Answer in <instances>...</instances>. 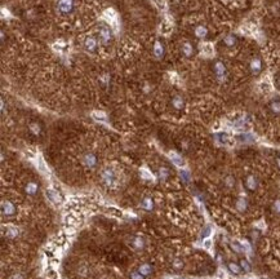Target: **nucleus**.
I'll return each instance as SVG.
<instances>
[{"instance_id": "a878e982", "label": "nucleus", "mask_w": 280, "mask_h": 279, "mask_svg": "<svg viewBox=\"0 0 280 279\" xmlns=\"http://www.w3.org/2000/svg\"><path fill=\"white\" fill-rule=\"evenodd\" d=\"M169 31H170V26L166 22H164L163 26H162V32H163V34H168Z\"/></svg>"}, {"instance_id": "cd10ccee", "label": "nucleus", "mask_w": 280, "mask_h": 279, "mask_svg": "<svg viewBox=\"0 0 280 279\" xmlns=\"http://www.w3.org/2000/svg\"><path fill=\"white\" fill-rule=\"evenodd\" d=\"M271 109L275 112H280V102H274L271 105Z\"/></svg>"}, {"instance_id": "4be33fe9", "label": "nucleus", "mask_w": 280, "mask_h": 279, "mask_svg": "<svg viewBox=\"0 0 280 279\" xmlns=\"http://www.w3.org/2000/svg\"><path fill=\"white\" fill-rule=\"evenodd\" d=\"M173 105H174L177 109H181V107H182V105H183L182 98H181V97H176L174 99H173Z\"/></svg>"}, {"instance_id": "9d476101", "label": "nucleus", "mask_w": 280, "mask_h": 279, "mask_svg": "<svg viewBox=\"0 0 280 279\" xmlns=\"http://www.w3.org/2000/svg\"><path fill=\"white\" fill-rule=\"evenodd\" d=\"M99 38H101V40H102L103 43H107V42L110 40V38H111L110 31L106 29V27L101 29V30H99Z\"/></svg>"}, {"instance_id": "ddd939ff", "label": "nucleus", "mask_w": 280, "mask_h": 279, "mask_svg": "<svg viewBox=\"0 0 280 279\" xmlns=\"http://www.w3.org/2000/svg\"><path fill=\"white\" fill-rule=\"evenodd\" d=\"M36 190H38V186L34 182H30V184H27V186H26V192L30 195H34L36 192Z\"/></svg>"}, {"instance_id": "2f4dec72", "label": "nucleus", "mask_w": 280, "mask_h": 279, "mask_svg": "<svg viewBox=\"0 0 280 279\" xmlns=\"http://www.w3.org/2000/svg\"><path fill=\"white\" fill-rule=\"evenodd\" d=\"M181 176L183 177V180H185L186 182H187V181L190 180V175H189V172H187V171H182V172H181Z\"/></svg>"}, {"instance_id": "c9c22d12", "label": "nucleus", "mask_w": 280, "mask_h": 279, "mask_svg": "<svg viewBox=\"0 0 280 279\" xmlns=\"http://www.w3.org/2000/svg\"><path fill=\"white\" fill-rule=\"evenodd\" d=\"M239 207H240V209H244V208H245V202L240 200V202H239Z\"/></svg>"}, {"instance_id": "dca6fc26", "label": "nucleus", "mask_w": 280, "mask_h": 279, "mask_svg": "<svg viewBox=\"0 0 280 279\" xmlns=\"http://www.w3.org/2000/svg\"><path fill=\"white\" fill-rule=\"evenodd\" d=\"M133 245L137 248V249H141L143 247V241L142 238H133Z\"/></svg>"}, {"instance_id": "a211bd4d", "label": "nucleus", "mask_w": 280, "mask_h": 279, "mask_svg": "<svg viewBox=\"0 0 280 279\" xmlns=\"http://www.w3.org/2000/svg\"><path fill=\"white\" fill-rule=\"evenodd\" d=\"M246 186H248L249 189H254L256 188V180H254V177L253 176H249L248 178H246Z\"/></svg>"}, {"instance_id": "7c9ffc66", "label": "nucleus", "mask_w": 280, "mask_h": 279, "mask_svg": "<svg viewBox=\"0 0 280 279\" xmlns=\"http://www.w3.org/2000/svg\"><path fill=\"white\" fill-rule=\"evenodd\" d=\"M229 268L231 269V271H234V273H239V271H240L239 266H238V265H235V264H230Z\"/></svg>"}, {"instance_id": "aec40b11", "label": "nucleus", "mask_w": 280, "mask_h": 279, "mask_svg": "<svg viewBox=\"0 0 280 279\" xmlns=\"http://www.w3.org/2000/svg\"><path fill=\"white\" fill-rule=\"evenodd\" d=\"M155 55H156V57H160L163 55V45L160 44L159 42L155 44Z\"/></svg>"}, {"instance_id": "f3484780", "label": "nucleus", "mask_w": 280, "mask_h": 279, "mask_svg": "<svg viewBox=\"0 0 280 279\" xmlns=\"http://www.w3.org/2000/svg\"><path fill=\"white\" fill-rule=\"evenodd\" d=\"M195 34H196V36H199V38H204V36L206 35V29L203 27V26H200V27H198V29L195 30Z\"/></svg>"}, {"instance_id": "423d86ee", "label": "nucleus", "mask_w": 280, "mask_h": 279, "mask_svg": "<svg viewBox=\"0 0 280 279\" xmlns=\"http://www.w3.org/2000/svg\"><path fill=\"white\" fill-rule=\"evenodd\" d=\"M84 45H85V48L88 49V51H90V52H93L96 48H97V42H96V39L94 38H86L85 39V43H84Z\"/></svg>"}, {"instance_id": "7ed1b4c3", "label": "nucleus", "mask_w": 280, "mask_h": 279, "mask_svg": "<svg viewBox=\"0 0 280 279\" xmlns=\"http://www.w3.org/2000/svg\"><path fill=\"white\" fill-rule=\"evenodd\" d=\"M2 213L4 216H13L16 213L14 204L10 203L9 200H3L2 202Z\"/></svg>"}, {"instance_id": "4468645a", "label": "nucleus", "mask_w": 280, "mask_h": 279, "mask_svg": "<svg viewBox=\"0 0 280 279\" xmlns=\"http://www.w3.org/2000/svg\"><path fill=\"white\" fill-rule=\"evenodd\" d=\"M142 207H143L145 209H147V211L152 209V207H154V203H152L151 198H145V199H143V200H142Z\"/></svg>"}, {"instance_id": "39448f33", "label": "nucleus", "mask_w": 280, "mask_h": 279, "mask_svg": "<svg viewBox=\"0 0 280 279\" xmlns=\"http://www.w3.org/2000/svg\"><path fill=\"white\" fill-rule=\"evenodd\" d=\"M214 70H216V75L219 78V79H223L225 74H226V67L222 62H216L214 65Z\"/></svg>"}, {"instance_id": "412c9836", "label": "nucleus", "mask_w": 280, "mask_h": 279, "mask_svg": "<svg viewBox=\"0 0 280 279\" xmlns=\"http://www.w3.org/2000/svg\"><path fill=\"white\" fill-rule=\"evenodd\" d=\"M225 44L226 45H229V46H232V45H234L235 44V38L234 36H226L225 38Z\"/></svg>"}, {"instance_id": "f704fd0d", "label": "nucleus", "mask_w": 280, "mask_h": 279, "mask_svg": "<svg viewBox=\"0 0 280 279\" xmlns=\"http://www.w3.org/2000/svg\"><path fill=\"white\" fill-rule=\"evenodd\" d=\"M210 245H212L210 239H206V241L204 242V247H205V248H210Z\"/></svg>"}, {"instance_id": "bb28decb", "label": "nucleus", "mask_w": 280, "mask_h": 279, "mask_svg": "<svg viewBox=\"0 0 280 279\" xmlns=\"http://www.w3.org/2000/svg\"><path fill=\"white\" fill-rule=\"evenodd\" d=\"M130 279H143V275L139 271H134V273L130 274Z\"/></svg>"}, {"instance_id": "58836bf2", "label": "nucleus", "mask_w": 280, "mask_h": 279, "mask_svg": "<svg viewBox=\"0 0 280 279\" xmlns=\"http://www.w3.org/2000/svg\"><path fill=\"white\" fill-rule=\"evenodd\" d=\"M279 164H280V159H279Z\"/></svg>"}, {"instance_id": "72a5a7b5", "label": "nucleus", "mask_w": 280, "mask_h": 279, "mask_svg": "<svg viewBox=\"0 0 280 279\" xmlns=\"http://www.w3.org/2000/svg\"><path fill=\"white\" fill-rule=\"evenodd\" d=\"M30 128H31L32 131H34V133H36V135L39 133V127H36V124H31V125H30Z\"/></svg>"}, {"instance_id": "0eeeda50", "label": "nucleus", "mask_w": 280, "mask_h": 279, "mask_svg": "<svg viewBox=\"0 0 280 279\" xmlns=\"http://www.w3.org/2000/svg\"><path fill=\"white\" fill-rule=\"evenodd\" d=\"M250 69H252V71L254 72V74H258V72L261 71V69H262L261 59H259V58H254V59H253L252 63H250Z\"/></svg>"}, {"instance_id": "2eb2a0df", "label": "nucleus", "mask_w": 280, "mask_h": 279, "mask_svg": "<svg viewBox=\"0 0 280 279\" xmlns=\"http://www.w3.org/2000/svg\"><path fill=\"white\" fill-rule=\"evenodd\" d=\"M182 51H183V53L186 56H191V53H192V46H191V44H189V43H185L183 45H182Z\"/></svg>"}, {"instance_id": "c85d7f7f", "label": "nucleus", "mask_w": 280, "mask_h": 279, "mask_svg": "<svg viewBox=\"0 0 280 279\" xmlns=\"http://www.w3.org/2000/svg\"><path fill=\"white\" fill-rule=\"evenodd\" d=\"M39 169L42 171V172H46L45 164H44V162H43V159H42V158H39Z\"/></svg>"}, {"instance_id": "5701e85b", "label": "nucleus", "mask_w": 280, "mask_h": 279, "mask_svg": "<svg viewBox=\"0 0 280 279\" xmlns=\"http://www.w3.org/2000/svg\"><path fill=\"white\" fill-rule=\"evenodd\" d=\"M93 118L97 119V120H106V115L103 112H98V111L93 112Z\"/></svg>"}, {"instance_id": "1a4fd4ad", "label": "nucleus", "mask_w": 280, "mask_h": 279, "mask_svg": "<svg viewBox=\"0 0 280 279\" xmlns=\"http://www.w3.org/2000/svg\"><path fill=\"white\" fill-rule=\"evenodd\" d=\"M84 163L88 165V167H94L96 163H97V159L93 154H86L84 156Z\"/></svg>"}, {"instance_id": "20e7f679", "label": "nucleus", "mask_w": 280, "mask_h": 279, "mask_svg": "<svg viewBox=\"0 0 280 279\" xmlns=\"http://www.w3.org/2000/svg\"><path fill=\"white\" fill-rule=\"evenodd\" d=\"M46 196H48V199L52 202V203H54V204H59L62 202V198L61 195L58 194V192L56 190H53V189H49V190H46Z\"/></svg>"}, {"instance_id": "4c0bfd02", "label": "nucleus", "mask_w": 280, "mask_h": 279, "mask_svg": "<svg viewBox=\"0 0 280 279\" xmlns=\"http://www.w3.org/2000/svg\"><path fill=\"white\" fill-rule=\"evenodd\" d=\"M209 232H210V229L208 228V229H206V230L204 231V234H203V237H206V235H208V234H209Z\"/></svg>"}, {"instance_id": "f257e3e1", "label": "nucleus", "mask_w": 280, "mask_h": 279, "mask_svg": "<svg viewBox=\"0 0 280 279\" xmlns=\"http://www.w3.org/2000/svg\"><path fill=\"white\" fill-rule=\"evenodd\" d=\"M102 181L105 182L106 186H115L116 185V176L115 172L111 168H106L102 172Z\"/></svg>"}, {"instance_id": "393cba45", "label": "nucleus", "mask_w": 280, "mask_h": 279, "mask_svg": "<svg viewBox=\"0 0 280 279\" xmlns=\"http://www.w3.org/2000/svg\"><path fill=\"white\" fill-rule=\"evenodd\" d=\"M217 140H218V141L219 142H221V144H227V141H229V137H227V135H217Z\"/></svg>"}, {"instance_id": "c756f323", "label": "nucleus", "mask_w": 280, "mask_h": 279, "mask_svg": "<svg viewBox=\"0 0 280 279\" xmlns=\"http://www.w3.org/2000/svg\"><path fill=\"white\" fill-rule=\"evenodd\" d=\"M141 175L143 176V178H152V175L151 173H149V171H146V169H141Z\"/></svg>"}, {"instance_id": "6ab92c4d", "label": "nucleus", "mask_w": 280, "mask_h": 279, "mask_svg": "<svg viewBox=\"0 0 280 279\" xmlns=\"http://www.w3.org/2000/svg\"><path fill=\"white\" fill-rule=\"evenodd\" d=\"M263 80H265V82H262L261 84H259V88H261L263 92H269V91L271 89V87H270V83H269L267 80H266V79H263Z\"/></svg>"}, {"instance_id": "b1692460", "label": "nucleus", "mask_w": 280, "mask_h": 279, "mask_svg": "<svg viewBox=\"0 0 280 279\" xmlns=\"http://www.w3.org/2000/svg\"><path fill=\"white\" fill-rule=\"evenodd\" d=\"M17 234H18V231H17V229H14V228H12V229H9L8 231H6V237L10 238V239H13L14 237H17Z\"/></svg>"}, {"instance_id": "473e14b6", "label": "nucleus", "mask_w": 280, "mask_h": 279, "mask_svg": "<svg viewBox=\"0 0 280 279\" xmlns=\"http://www.w3.org/2000/svg\"><path fill=\"white\" fill-rule=\"evenodd\" d=\"M166 176H168V169H166V168H162V169H160V177L165 178Z\"/></svg>"}, {"instance_id": "6e6552de", "label": "nucleus", "mask_w": 280, "mask_h": 279, "mask_svg": "<svg viewBox=\"0 0 280 279\" xmlns=\"http://www.w3.org/2000/svg\"><path fill=\"white\" fill-rule=\"evenodd\" d=\"M169 158H170V160L174 163L176 165H178V167H182V165L185 164L182 156H179L178 154H176V152H170V154H169Z\"/></svg>"}, {"instance_id": "f03ea898", "label": "nucleus", "mask_w": 280, "mask_h": 279, "mask_svg": "<svg viewBox=\"0 0 280 279\" xmlns=\"http://www.w3.org/2000/svg\"><path fill=\"white\" fill-rule=\"evenodd\" d=\"M57 6L61 13H70L74 8V0H58Z\"/></svg>"}, {"instance_id": "9b49d317", "label": "nucleus", "mask_w": 280, "mask_h": 279, "mask_svg": "<svg viewBox=\"0 0 280 279\" xmlns=\"http://www.w3.org/2000/svg\"><path fill=\"white\" fill-rule=\"evenodd\" d=\"M202 52H203V55H205V56H212L213 55V45L210 44V43H205V44H203L202 45Z\"/></svg>"}, {"instance_id": "f8f14e48", "label": "nucleus", "mask_w": 280, "mask_h": 279, "mask_svg": "<svg viewBox=\"0 0 280 279\" xmlns=\"http://www.w3.org/2000/svg\"><path fill=\"white\" fill-rule=\"evenodd\" d=\"M151 271H152V268H151V265H149V264H143V265L139 266V273H141L142 275H149Z\"/></svg>"}, {"instance_id": "e433bc0d", "label": "nucleus", "mask_w": 280, "mask_h": 279, "mask_svg": "<svg viewBox=\"0 0 280 279\" xmlns=\"http://www.w3.org/2000/svg\"><path fill=\"white\" fill-rule=\"evenodd\" d=\"M10 279H22V277L19 275V274H16V275H13Z\"/></svg>"}]
</instances>
